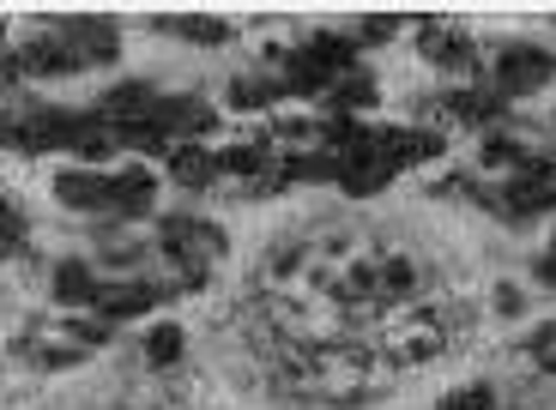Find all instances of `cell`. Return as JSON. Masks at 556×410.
I'll list each match as a JSON object with an SVG mask.
<instances>
[{
    "mask_svg": "<svg viewBox=\"0 0 556 410\" xmlns=\"http://www.w3.org/2000/svg\"><path fill=\"white\" fill-rule=\"evenodd\" d=\"M79 338L85 344H103V338H110V320H79Z\"/></svg>",
    "mask_w": 556,
    "mask_h": 410,
    "instance_id": "24",
    "label": "cell"
},
{
    "mask_svg": "<svg viewBox=\"0 0 556 410\" xmlns=\"http://www.w3.org/2000/svg\"><path fill=\"white\" fill-rule=\"evenodd\" d=\"M273 97H278L273 79H237V85H230V103H237V110H266Z\"/></svg>",
    "mask_w": 556,
    "mask_h": 410,
    "instance_id": "16",
    "label": "cell"
},
{
    "mask_svg": "<svg viewBox=\"0 0 556 410\" xmlns=\"http://www.w3.org/2000/svg\"><path fill=\"white\" fill-rule=\"evenodd\" d=\"M539 369H556V332H544V338H539Z\"/></svg>",
    "mask_w": 556,
    "mask_h": 410,
    "instance_id": "25",
    "label": "cell"
},
{
    "mask_svg": "<svg viewBox=\"0 0 556 410\" xmlns=\"http://www.w3.org/2000/svg\"><path fill=\"white\" fill-rule=\"evenodd\" d=\"M484 164H490V169L520 164V145H515V139H490V145H484Z\"/></svg>",
    "mask_w": 556,
    "mask_h": 410,
    "instance_id": "22",
    "label": "cell"
},
{
    "mask_svg": "<svg viewBox=\"0 0 556 410\" xmlns=\"http://www.w3.org/2000/svg\"><path fill=\"white\" fill-rule=\"evenodd\" d=\"M61 42L73 49V61H115V49H122V37H115V25H103V18H79V25L61 30Z\"/></svg>",
    "mask_w": 556,
    "mask_h": 410,
    "instance_id": "7",
    "label": "cell"
},
{
    "mask_svg": "<svg viewBox=\"0 0 556 410\" xmlns=\"http://www.w3.org/2000/svg\"><path fill=\"white\" fill-rule=\"evenodd\" d=\"M157 200V176L152 169H122V176H110V205L103 212H122V218H139V212H152Z\"/></svg>",
    "mask_w": 556,
    "mask_h": 410,
    "instance_id": "6",
    "label": "cell"
},
{
    "mask_svg": "<svg viewBox=\"0 0 556 410\" xmlns=\"http://www.w3.org/2000/svg\"><path fill=\"white\" fill-rule=\"evenodd\" d=\"M176 30H181V37H194V42H224V37H230L224 18H176Z\"/></svg>",
    "mask_w": 556,
    "mask_h": 410,
    "instance_id": "18",
    "label": "cell"
},
{
    "mask_svg": "<svg viewBox=\"0 0 556 410\" xmlns=\"http://www.w3.org/2000/svg\"><path fill=\"white\" fill-rule=\"evenodd\" d=\"M442 350V332L424 326V332H400V356H435Z\"/></svg>",
    "mask_w": 556,
    "mask_h": 410,
    "instance_id": "20",
    "label": "cell"
},
{
    "mask_svg": "<svg viewBox=\"0 0 556 410\" xmlns=\"http://www.w3.org/2000/svg\"><path fill=\"white\" fill-rule=\"evenodd\" d=\"M169 176H176L181 188H206L212 176H224V164L200 145H181V151H169Z\"/></svg>",
    "mask_w": 556,
    "mask_h": 410,
    "instance_id": "11",
    "label": "cell"
},
{
    "mask_svg": "<svg viewBox=\"0 0 556 410\" xmlns=\"http://www.w3.org/2000/svg\"><path fill=\"white\" fill-rule=\"evenodd\" d=\"M393 30H400L393 18H369V25H363V42H388Z\"/></svg>",
    "mask_w": 556,
    "mask_h": 410,
    "instance_id": "23",
    "label": "cell"
},
{
    "mask_svg": "<svg viewBox=\"0 0 556 410\" xmlns=\"http://www.w3.org/2000/svg\"><path fill=\"white\" fill-rule=\"evenodd\" d=\"M115 145H122V133H115L110 115H79V133H73V151H79V157H110Z\"/></svg>",
    "mask_w": 556,
    "mask_h": 410,
    "instance_id": "12",
    "label": "cell"
},
{
    "mask_svg": "<svg viewBox=\"0 0 556 410\" xmlns=\"http://www.w3.org/2000/svg\"><path fill=\"white\" fill-rule=\"evenodd\" d=\"M551 73L556 67H551V55H544V49L515 42V49H502V61H496V91L502 97H527V91H539Z\"/></svg>",
    "mask_w": 556,
    "mask_h": 410,
    "instance_id": "3",
    "label": "cell"
},
{
    "mask_svg": "<svg viewBox=\"0 0 556 410\" xmlns=\"http://www.w3.org/2000/svg\"><path fill=\"white\" fill-rule=\"evenodd\" d=\"M103 296V290H98V278H91V266H61V272H55V302H61V308H79V302H98Z\"/></svg>",
    "mask_w": 556,
    "mask_h": 410,
    "instance_id": "13",
    "label": "cell"
},
{
    "mask_svg": "<svg viewBox=\"0 0 556 410\" xmlns=\"http://www.w3.org/2000/svg\"><path fill=\"white\" fill-rule=\"evenodd\" d=\"M351 49L345 37H315L308 49H296L291 61H285V85H291L296 97H315V91H333L339 79H351Z\"/></svg>",
    "mask_w": 556,
    "mask_h": 410,
    "instance_id": "1",
    "label": "cell"
},
{
    "mask_svg": "<svg viewBox=\"0 0 556 410\" xmlns=\"http://www.w3.org/2000/svg\"><path fill=\"white\" fill-rule=\"evenodd\" d=\"M152 290H146V284H127V290H103V296H98V315L103 320H127V315H146V308H152Z\"/></svg>",
    "mask_w": 556,
    "mask_h": 410,
    "instance_id": "14",
    "label": "cell"
},
{
    "mask_svg": "<svg viewBox=\"0 0 556 410\" xmlns=\"http://www.w3.org/2000/svg\"><path fill=\"white\" fill-rule=\"evenodd\" d=\"M496 398H490V386H466V393L442 398V410H490Z\"/></svg>",
    "mask_w": 556,
    "mask_h": 410,
    "instance_id": "21",
    "label": "cell"
},
{
    "mask_svg": "<svg viewBox=\"0 0 556 410\" xmlns=\"http://www.w3.org/2000/svg\"><path fill=\"white\" fill-rule=\"evenodd\" d=\"M218 164L230 169V176H261V169H266V151H261V145H237V151H224Z\"/></svg>",
    "mask_w": 556,
    "mask_h": 410,
    "instance_id": "17",
    "label": "cell"
},
{
    "mask_svg": "<svg viewBox=\"0 0 556 410\" xmlns=\"http://www.w3.org/2000/svg\"><path fill=\"white\" fill-rule=\"evenodd\" d=\"M146 356H152V362H176V356H181V332L176 326H157L152 338H146Z\"/></svg>",
    "mask_w": 556,
    "mask_h": 410,
    "instance_id": "19",
    "label": "cell"
},
{
    "mask_svg": "<svg viewBox=\"0 0 556 410\" xmlns=\"http://www.w3.org/2000/svg\"><path fill=\"white\" fill-rule=\"evenodd\" d=\"M424 55L435 61V67H447V73H466L472 67V42L459 37V30H442V25H424Z\"/></svg>",
    "mask_w": 556,
    "mask_h": 410,
    "instance_id": "9",
    "label": "cell"
},
{
    "mask_svg": "<svg viewBox=\"0 0 556 410\" xmlns=\"http://www.w3.org/2000/svg\"><path fill=\"white\" fill-rule=\"evenodd\" d=\"M73 133H79V115H67V110H30L25 121H13V145H18V151L73 145Z\"/></svg>",
    "mask_w": 556,
    "mask_h": 410,
    "instance_id": "4",
    "label": "cell"
},
{
    "mask_svg": "<svg viewBox=\"0 0 556 410\" xmlns=\"http://www.w3.org/2000/svg\"><path fill=\"white\" fill-rule=\"evenodd\" d=\"M556 205V164H527V176H515L508 188V212L532 218V212H551Z\"/></svg>",
    "mask_w": 556,
    "mask_h": 410,
    "instance_id": "5",
    "label": "cell"
},
{
    "mask_svg": "<svg viewBox=\"0 0 556 410\" xmlns=\"http://www.w3.org/2000/svg\"><path fill=\"white\" fill-rule=\"evenodd\" d=\"M157 133H200V127H212V110L206 103H200V97H164V103H157Z\"/></svg>",
    "mask_w": 556,
    "mask_h": 410,
    "instance_id": "8",
    "label": "cell"
},
{
    "mask_svg": "<svg viewBox=\"0 0 556 410\" xmlns=\"http://www.w3.org/2000/svg\"><path fill=\"white\" fill-rule=\"evenodd\" d=\"M164 247L181 260V272L200 278V272H206V266L224 254V235L212 230V223H200V218H169V223H164Z\"/></svg>",
    "mask_w": 556,
    "mask_h": 410,
    "instance_id": "2",
    "label": "cell"
},
{
    "mask_svg": "<svg viewBox=\"0 0 556 410\" xmlns=\"http://www.w3.org/2000/svg\"><path fill=\"white\" fill-rule=\"evenodd\" d=\"M55 200L61 205H110V176L67 169V176H55Z\"/></svg>",
    "mask_w": 556,
    "mask_h": 410,
    "instance_id": "10",
    "label": "cell"
},
{
    "mask_svg": "<svg viewBox=\"0 0 556 410\" xmlns=\"http://www.w3.org/2000/svg\"><path fill=\"white\" fill-rule=\"evenodd\" d=\"M333 103H339V110H369V103H376V79H369V73H351V79H339V85H333Z\"/></svg>",
    "mask_w": 556,
    "mask_h": 410,
    "instance_id": "15",
    "label": "cell"
},
{
    "mask_svg": "<svg viewBox=\"0 0 556 410\" xmlns=\"http://www.w3.org/2000/svg\"><path fill=\"white\" fill-rule=\"evenodd\" d=\"M544 284H556V242H551V254H544Z\"/></svg>",
    "mask_w": 556,
    "mask_h": 410,
    "instance_id": "26",
    "label": "cell"
}]
</instances>
